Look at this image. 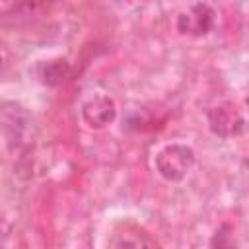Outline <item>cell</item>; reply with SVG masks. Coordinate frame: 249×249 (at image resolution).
<instances>
[{
  "label": "cell",
  "mask_w": 249,
  "mask_h": 249,
  "mask_svg": "<svg viewBox=\"0 0 249 249\" xmlns=\"http://www.w3.org/2000/svg\"><path fill=\"white\" fill-rule=\"evenodd\" d=\"M195 165V152L185 144H167L156 154V169L165 181H181Z\"/></svg>",
  "instance_id": "1"
},
{
  "label": "cell",
  "mask_w": 249,
  "mask_h": 249,
  "mask_svg": "<svg viewBox=\"0 0 249 249\" xmlns=\"http://www.w3.org/2000/svg\"><path fill=\"white\" fill-rule=\"evenodd\" d=\"M33 119L16 101H4L0 103V130L14 146H23L31 134Z\"/></svg>",
  "instance_id": "2"
},
{
  "label": "cell",
  "mask_w": 249,
  "mask_h": 249,
  "mask_svg": "<svg viewBox=\"0 0 249 249\" xmlns=\"http://www.w3.org/2000/svg\"><path fill=\"white\" fill-rule=\"evenodd\" d=\"M208 124H210V130L216 136L231 138V136H237V134L243 132L245 117H243L241 109L235 103L226 101V103L214 105L208 111Z\"/></svg>",
  "instance_id": "3"
},
{
  "label": "cell",
  "mask_w": 249,
  "mask_h": 249,
  "mask_svg": "<svg viewBox=\"0 0 249 249\" xmlns=\"http://www.w3.org/2000/svg\"><path fill=\"white\" fill-rule=\"evenodd\" d=\"M214 21V10L208 4H193L177 16V29L185 35H204Z\"/></svg>",
  "instance_id": "4"
},
{
  "label": "cell",
  "mask_w": 249,
  "mask_h": 249,
  "mask_svg": "<svg viewBox=\"0 0 249 249\" xmlns=\"http://www.w3.org/2000/svg\"><path fill=\"white\" fill-rule=\"evenodd\" d=\"M82 117L91 128H103L117 117V105L109 95H95L82 105Z\"/></svg>",
  "instance_id": "5"
},
{
  "label": "cell",
  "mask_w": 249,
  "mask_h": 249,
  "mask_svg": "<svg viewBox=\"0 0 249 249\" xmlns=\"http://www.w3.org/2000/svg\"><path fill=\"white\" fill-rule=\"evenodd\" d=\"M70 72V64L64 60V58H54V60H49L45 66H43V72H41V78L47 86H58L66 80Z\"/></svg>",
  "instance_id": "6"
},
{
  "label": "cell",
  "mask_w": 249,
  "mask_h": 249,
  "mask_svg": "<svg viewBox=\"0 0 249 249\" xmlns=\"http://www.w3.org/2000/svg\"><path fill=\"white\" fill-rule=\"evenodd\" d=\"M210 247L212 249H235V239H233V230L230 226H222L212 241H210Z\"/></svg>",
  "instance_id": "7"
},
{
  "label": "cell",
  "mask_w": 249,
  "mask_h": 249,
  "mask_svg": "<svg viewBox=\"0 0 249 249\" xmlns=\"http://www.w3.org/2000/svg\"><path fill=\"white\" fill-rule=\"evenodd\" d=\"M2 66H4V49L0 45V70H2Z\"/></svg>",
  "instance_id": "8"
}]
</instances>
